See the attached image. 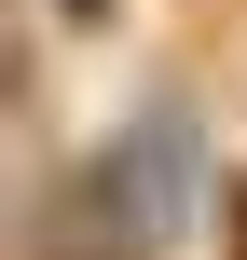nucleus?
Returning <instances> with one entry per match:
<instances>
[{"instance_id":"obj_1","label":"nucleus","mask_w":247,"mask_h":260,"mask_svg":"<svg viewBox=\"0 0 247 260\" xmlns=\"http://www.w3.org/2000/svg\"><path fill=\"white\" fill-rule=\"evenodd\" d=\"M69 206H83V219H110L124 247L179 260L206 219H220V165H206V123H193V96H138V110H124L96 151H83Z\"/></svg>"},{"instance_id":"obj_2","label":"nucleus","mask_w":247,"mask_h":260,"mask_svg":"<svg viewBox=\"0 0 247 260\" xmlns=\"http://www.w3.org/2000/svg\"><path fill=\"white\" fill-rule=\"evenodd\" d=\"M220 260H247V178H220Z\"/></svg>"},{"instance_id":"obj_3","label":"nucleus","mask_w":247,"mask_h":260,"mask_svg":"<svg viewBox=\"0 0 247 260\" xmlns=\"http://www.w3.org/2000/svg\"><path fill=\"white\" fill-rule=\"evenodd\" d=\"M110 14H124V0H55V27H110Z\"/></svg>"}]
</instances>
